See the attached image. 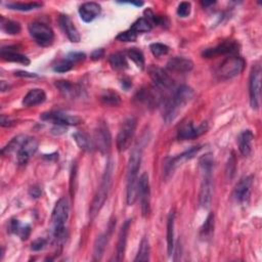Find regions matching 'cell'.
<instances>
[{"mask_svg": "<svg viewBox=\"0 0 262 262\" xmlns=\"http://www.w3.org/2000/svg\"><path fill=\"white\" fill-rule=\"evenodd\" d=\"M245 64L246 62L243 57L231 55L221 62L217 70V75L222 80L234 78L244 71Z\"/></svg>", "mask_w": 262, "mask_h": 262, "instance_id": "cell-5", "label": "cell"}, {"mask_svg": "<svg viewBox=\"0 0 262 262\" xmlns=\"http://www.w3.org/2000/svg\"><path fill=\"white\" fill-rule=\"evenodd\" d=\"M166 68L171 72L187 73L193 69V62L188 58L182 56H175L167 61Z\"/></svg>", "mask_w": 262, "mask_h": 262, "instance_id": "cell-21", "label": "cell"}, {"mask_svg": "<svg viewBox=\"0 0 262 262\" xmlns=\"http://www.w3.org/2000/svg\"><path fill=\"white\" fill-rule=\"evenodd\" d=\"M108 62L112 66V68L114 70H117V71H123V70H126L128 68L126 57L121 52L112 53L108 56Z\"/></svg>", "mask_w": 262, "mask_h": 262, "instance_id": "cell-32", "label": "cell"}, {"mask_svg": "<svg viewBox=\"0 0 262 262\" xmlns=\"http://www.w3.org/2000/svg\"><path fill=\"white\" fill-rule=\"evenodd\" d=\"M74 63L68 59L67 57H64L63 59L59 60L54 67H53V71L54 72H57V73H66V72H69L70 70H72Z\"/></svg>", "mask_w": 262, "mask_h": 262, "instance_id": "cell-42", "label": "cell"}, {"mask_svg": "<svg viewBox=\"0 0 262 262\" xmlns=\"http://www.w3.org/2000/svg\"><path fill=\"white\" fill-rule=\"evenodd\" d=\"M94 145L99 149L101 154H106L111 148L112 137L107 125L104 122L98 123L93 137Z\"/></svg>", "mask_w": 262, "mask_h": 262, "instance_id": "cell-12", "label": "cell"}, {"mask_svg": "<svg viewBox=\"0 0 262 262\" xmlns=\"http://www.w3.org/2000/svg\"><path fill=\"white\" fill-rule=\"evenodd\" d=\"M46 94L44 90L40 88L31 89L24 97L23 99V105L25 106H35L38 104H41L45 101Z\"/></svg>", "mask_w": 262, "mask_h": 262, "instance_id": "cell-26", "label": "cell"}, {"mask_svg": "<svg viewBox=\"0 0 262 262\" xmlns=\"http://www.w3.org/2000/svg\"><path fill=\"white\" fill-rule=\"evenodd\" d=\"M8 230L11 233L17 234L21 241H25L31 233V226L29 224H21L17 219H11L9 221Z\"/></svg>", "mask_w": 262, "mask_h": 262, "instance_id": "cell-28", "label": "cell"}, {"mask_svg": "<svg viewBox=\"0 0 262 262\" xmlns=\"http://www.w3.org/2000/svg\"><path fill=\"white\" fill-rule=\"evenodd\" d=\"M149 255H150V247H149L148 239L146 237H143L140 242L139 249L134 261H148Z\"/></svg>", "mask_w": 262, "mask_h": 262, "instance_id": "cell-35", "label": "cell"}, {"mask_svg": "<svg viewBox=\"0 0 262 262\" xmlns=\"http://www.w3.org/2000/svg\"><path fill=\"white\" fill-rule=\"evenodd\" d=\"M70 207L66 198L59 199L51 214L52 234L55 239H61L64 236V224L69 218Z\"/></svg>", "mask_w": 262, "mask_h": 262, "instance_id": "cell-4", "label": "cell"}, {"mask_svg": "<svg viewBox=\"0 0 262 262\" xmlns=\"http://www.w3.org/2000/svg\"><path fill=\"white\" fill-rule=\"evenodd\" d=\"M174 223H175V211L172 209L167 219V252L171 256L174 251Z\"/></svg>", "mask_w": 262, "mask_h": 262, "instance_id": "cell-29", "label": "cell"}, {"mask_svg": "<svg viewBox=\"0 0 262 262\" xmlns=\"http://www.w3.org/2000/svg\"><path fill=\"white\" fill-rule=\"evenodd\" d=\"M190 10H191L190 3L183 1V2H180L178 7H177V14L180 17H186V16L189 15Z\"/></svg>", "mask_w": 262, "mask_h": 262, "instance_id": "cell-44", "label": "cell"}, {"mask_svg": "<svg viewBox=\"0 0 262 262\" xmlns=\"http://www.w3.org/2000/svg\"><path fill=\"white\" fill-rule=\"evenodd\" d=\"M27 138V136L25 135H17L15 137H13L2 149H1V154L2 155H9L11 152H16L19 148V146L21 145V143L25 141V139Z\"/></svg>", "mask_w": 262, "mask_h": 262, "instance_id": "cell-33", "label": "cell"}, {"mask_svg": "<svg viewBox=\"0 0 262 262\" xmlns=\"http://www.w3.org/2000/svg\"><path fill=\"white\" fill-rule=\"evenodd\" d=\"M136 125L137 120L134 117H129L123 122L116 140L117 148L119 151H124L129 147L135 133Z\"/></svg>", "mask_w": 262, "mask_h": 262, "instance_id": "cell-7", "label": "cell"}, {"mask_svg": "<svg viewBox=\"0 0 262 262\" xmlns=\"http://www.w3.org/2000/svg\"><path fill=\"white\" fill-rule=\"evenodd\" d=\"M142 145L137 143L130 155L127 165V185H126V202L132 206L138 196V170L142 158Z\"/></svg>", "mask_w": 262, "mask_h": 262, "instance_id": "cell-2", "label": "cell"}, {"mask_svg": "<svg viewBox=\"0 0 262 262\" xmlns=\"http://www.w3.org/2000/svg\"><path fill=\"white\" fill-rule=\"evenodd\" d=\"M113 171H114V164L112 160H108L106 162L102 177H101V181H100V185L94 195V199L91 203L90 209H89V215L90 218L93 219L97 213L99 212V210L102 208L105 200L107 199L108 195V191L111 189V185H112V175H113Z\"/></svg>", "mask_w": 262, "mask_h": 262, "instance_id": "cell-3", "label": "cell"}, {"mask_svg": "<svg viewBox=\"0 0 262 262\" xmlns=\"http://www.w3.org/2000/svg\"><path fill=\"white\" fill-rule=\"evenodd\" d=\"M203 179L201 183L200 193H199V203L200 206L204 209H208L212 202V195H213V178H212V172H202Z\"/></svg>", "mask_w": 262, "mask_h": 262, "instance_id": "cell-11", "label": "cell"}, {"mask_svg": "<svg viewBox=\"0 0 262 262\" xmlns=\"http://www.w3.org/2000/svg\"><path fill=\"white\" fill-rule=\"evenodd\" d=\"M29 32L31 37L40 46H49L54 39V33L52 29L41 21H33L29 25Z\"/></svg>", "mask_w": 262, "mask_h": 262, "instance_id": "cell-6", "label": "cell"}, {"mask_svg": "<svg viewBox=\"0 0 262 262\" xmlns=\"http://www.w3.org/2000/svg\"><path fill=\"white\" fill-rule=\"evenodd\" d=\"M29 193H30V195L32 198H39L41 195V193H42V190H41V188L39 186H33V187L30 188Z\"/></svg>", "mask_w": 262, "mask_h": 262, "instance_id": "cell-49", "label": "cell"}, {"mask_svg": "<svg viewBox=\"0 0 262 262\" xmlns=\"http://www.w3.org/2000/svg\"><path fill=\"white\" fill-rule=\"evenodd\" d=\"M66 57H67L68 59H70V60L75 64L76 62H79V61H81V60H84L85 57H86V55H85L84 53H82V52H70Z\"/></svg>", "mask_w": 262, "mask_h": 262, "instance_id": "cell-46", "label": "cell"}, {"mask_svg": "<svg viewBox=\"0 0 262 262\" xmlns=\"http://www.w3.org/2000/svg\"><path fill=\"white\" fill-rule=\"evenodd\" d=\"M200 149H201V145L192 146L189 149L183 151L182 154H180V155H178L174 158L167 159L165 161V164H164V174H165V176L166 177L171 176L178 166H180L185 161L193 158L199 152Z\"/></svg>", "mask_w": 262, "mask_h": 262, "instance_id": "cell-10", "label": "cell"}, {"mask_svg": "<svg viewBox=\"0 0 262 262\" xmlns=\"http://www.w3.org/2000/svg\"><path fill=\"white\" fill-rule=\"evenodd\" d=\"M211 4H214V2H202V5H204V6H208V5H211Z\"/></svg>", "mask_w": 262, "mask_h": 262, "instance_id": "cell-51", "label": "cell"}, {"mask_svg": "<svg viewBox=\"0 0 262 262\" xmlns=\"http://www.w3.org/2000/svg\"><path fill=\"white\" fill-rule=\"evenodd\" d=\"M130 29L132 31H134L136 34L147 33L152 29V25L145 17H140L136 21L133 23V25L131 26Z\"/></svg>", "mask_w": 262, "mask_h": 262, "instance_id": "cell-39", "label": "cell"}, {"mask_svg": "<svg viewBox=\"0 0 262 262\" xmlns=\"http://www.w3.org/2000/svg\"><path fill=\"white\" fill-rule=\"evenodd\" d=\"M239 45L235 41H224L215 47L207 48L202 52V55L206 58H212L218 55L231 54L233 55L238 51Z\"/></svg>", "mask_w": 262, "mask_h": 262, "instance_id": "cell-15", "label": "cell"}, {"mask_svg": "<svg viewBox=\"0 0 262 262\" xmlns=\"http://www.w3.org/2000/svg\"><path fill=\"white\" fill-rule=\"evenodd\" d=\"M39 142L35 137H28L19 146L18 150L16 151L17 163L19 165H25L31 159V157L37 151Z\"/></svg>", "mask_w": 262, "mask_h": 262, "instance_id": "cell-17", "label": "cell"}, {"mask_svg": "<svg viewBox=\"0 0 262 262\" xmlns=\"http://www.w3.org/2000/svg\"><path fill=\"white\" fill-rule=\"evenodd\" d=\"M73 138L76 141L77 145L86 152H92L95 148L93 139L85 132L77 131L73 134Z\"/></svg>", "mask_w": 262, "mask_h": 262, "instance_id": "cell-27", "label": "cell"}, {"mask_svg": "<svg viewBox=\"0 0 262 262\" xmlns=\"http://www.w3.org/2000/svg\"><path fill=\"white\" fill-rule=\"evenodd\" d=\"M149 76L155 83L156 87L160 90H170L173 88L174 83L172 78L161 68L157 66H150L148 68Z\"/></svg>", "mask_w": 262, "mask_h": 262, "instance_id": "cell-14", "label": "cell"}, {"mask_svg": "<svg viewBox=\"0 0 262 262\" xmlns=\"http://www.w3.org/2000/svg\"><path fill=\"white\" fill-rule=\"evenodd\" d=\"M128 57L139 68L140 70L144 69V55L141 50L137 48H130L127 51Z\"/></svg>", "mask_w": 262, "mask_h": 262, "instance_id": "cell-38", "label": "cell"}, {"mask_svg": "<svg viewBox=\"0 0 262 262\" xmlns=\"http://www.w3.org/2000/svg\"><path fill=\"white\" fill-rule=\"evenodd\" d=\"M47 245V239L44 237H38L36 239H34L31 244V249L33 251H40L42 249L45 248V246Z\"/></svg>", "mask_w": 262, "mask_h": 262, "instance_id": "cell-45", "label": "cell"}, {"mask_svg": "<svg viewBox=\"0 0 262 262\" xmlns=\"http://www.w3.org/2000/svg\"><path fill=\"white\" fill-rule=\"evenodd\" d=\"M208 130V123L203 122L200 126L194 127L192 125V122H186L181 125L177 132V138L179 140H187V139H193L202 134H204Z\"/></svg>", "mask_w": 262, "mask_h": 262, "instance_id": "cell-16", "label": "cell"}, {"mask_svg": "<svg viewBox=\"0 0 262 262\" xmlns=\"http://www.w3.org/2000/svg\"><path fill=\"white\" fill-rule=\"evenodd\" d=\"M260 86H261V68L256 66L252 69L249 81L250 103L253 110H258L260 104Z\"/></svg>", "mask_w": 262, "mask_h": 262, "instance_id": "cell-8", "label": "cell"}, {"mask_svg": "<svg viewBox=\"0 0 262 262\" xmlns=\"http://www.w3.org/2000/svg\"><path fill=\"white\" fill-rule=\"evenodd\" d=\"M104 54V50L102 48H99V49H95L92 51V53L90 54V57L91 59L93 60H97V59H100Z\"/></svg>", "mask_w": 262, "mask_h": 262, "instance_id": "cell-47", "label": "cell"}, {"mask_svg": "<svg viewBox=\"0 0 262 262\" xmlns=\"http://www.w3.org/2000/svg\"><path fill=\"white\" fill-rule=\"evenodd\" d=\"M9 9L19 10V11H29L32 9H36L42 6L41 2H9L6 4Z\"/></svg>", "mask_w": 262, "mask_h": 262, "instance_id": "cell-34", "label": "cell"}, {"mask_svg": "<svg viewBox=\"0 0 262 262\" xmlns=\"http://www.w3.org/2000/svg\"><path fill=\"white\" fill-rule=\"evenodd\" d=\"M193 96V90L187 85L179 86L171 96L162 99V112L163 118L166 123L172 122L178 113L190 101Z\"/></svg>", "mask_w": 262, "mask_h": 262, "instance_id": "cell-1", "label": "cell"}, {"mask_svg": "<svg viewBox=\"0 0 262 262\" xmlns=\"http://www.w3.org/2000/svg\"><path fill=\"white\" fill-rule=\"evenodd\" d=\"M131 219L126 220L118 235V242H117V248H116V257L114 258L116 261H122L124 259L125 251H126V245H127V237H128V232H129V227H130Z\"/></svg>", "mask_w": 262, "mask_h": 262, "instance_id": "cell-19", "label": "cell"}, {"mask_svg": "<svg viewBox=\"0 0 262 262\" xmlns=\"http://www.w3.org/2000/svg\"><path fill=\"white\" fill-rule=\"evenodd\" d=\"M253 184V176H246L242 178L234 187L233 198L236 202L244 204L247 203L251 195V188Z\"/></svg>", "mask_w": 262, "mask_h": 262, "instance_id": "cell-18", "label": "cell"}, {"mask_svg": "<svg viewBox=\"0 0 262 262\" xmlns=\"http://www.w3.org/2000/svg\"><path fill=\"white\" fill-rule=\"evenodd\" d=\"M0 124L2 127H10L12 126L14 123L11 119H9L8 117H6L5 115H1V121H0Z\"/></svg>", "mask_w": 262, "mask_h": 262, "instance_id": "cell-48", "label": "cell"}, {"mask_svg": "<svg viewBox=\"0 0 262 262\" xmlns=\"http://www.w3.org/2000/svg\"><path fill=\"white\" fill-rule=\"evenodd\" d=\"M1 29L2 31H4L6 34L9 35H15L18 34L21 30L19 23L14 21V20H10V19H6L3 16H1Z\"/></svg>", "mask_w": 262, "mask_h": 262, "instance_id": "cell-36", "label": "cell"}, {"mask_svg": "<svg viewBox=\"0 0 262 262\" xmlns=\"http://www.w3.org/2000/svg\"><path fill=\"white\" fill-rule=\"evenodd\" d=\"M199 166L202 172H207V171H213V167H214V159L212 154L208 152L206 155H204L203 157H201L200 161H199Z\"/></svg>", "mask_w": 262, "mask_h": 262, "instance_id": "cell-40", "label": "cell"}, {"mask_svg": "<svg viewBox=\"0 0 262 262\" xmlns=\"http://www.w3.org/2000/svg\"><path fill=\"white\" fill-rule=\"evenodd\" d=\"M55 87L59 90V92L64 97H68V98H72V97L77 96V94L79 92V89L74 84H72L71 82L66 81V80L56 81L55 82Z\"/></svg>", "mask_w": 262, "mask_h": 262, "instance_id": "cell-31", "label": "cell"}, {"mask_svg": "<svg viewBox=\"0 0 262 262\" xmlns=\"http://www.w3.org/2000/svg\"><path fill=\"white\" fill-rule=\"evenodd\" d=\"M0 54H1V57L4 59V60H7V61H13V62H18V63H21V64H25V66H29L30 64V59L24 55V54H20L19 52L15 51L12 47H2L1 50H0Z\"/></svg>", "mask_w": 262, "mask_h": 262, "instance_id": "cell-25", "label": "cell"}, {"mask_svg": "<svg viewBox=\"0 0 262 262\" xmlns=\"http://www.w3.org/2000/svg\"><path fill=\"white\" fill-rule=\"evenodd\" d=\"M214 226H215V216L213 213H210L201 227V230H200L201 238L204 241L210 239L214 233Z\"/></svg>", "mask_w": 262, "mask_h": 262, "instance_id": "cell-30", "label": "cell"}, {"mask_svg": "<svg viewBox=\"0 0 262 262\" xmlns=\"http://www.w3.org/2000/svg\"><path fill=\"white\" fill-rule=\"evenodd\" d=\"M138 196L141 205V211L143 216H147L150 211V188L148 175L143 173L138 180Z\"/></svg>", "mask_w": 262, "mask_h": 262, "instance_id": "cell-13", "label": "cell"}, {"mask_svg": "<svg viewBox=\"0 0 262 262\" xmlns=\"http://www.w3.org/2000/svg\"><path fill=\"white\" fill-rule=\"evenodd\" d=\"M116 224V222L114 223L113 221L110 223V226H108V229H106V231L102 234H100L99 236H97L95 243H94V249H93V260H100L103 253H104V250H105V247H106V244L110 239V235H111V231H112V228L114 227V225Z\"/></svg>", "mask_w": 262, "mask_h": 262, "instance_id": "cell-23", "label": "cell"}, {"mask_svg": "<svg viewBox=\"0 0 262 262\" xmlns=\"http://www.w3.org/2000/svg\"><path fill=\"white\" fill-rule=\"evenodd\" d=\"M136 38H137V34L134 31H132L131 29L120 33L116 37V39L121 41V42H133V41L136 40Z\"/></svg>", "mask_w": 262, "mask_h": 262, "instance_id": "cell-43", "label": "cell"}, {"mask_svg": "<svg viewBox=\"0 0 262 262\" xmlns=\"http://www.w3.org/2000/svg\"><path fill=\"white\" fill-rule=\"evenodd\" d=\"M101 11V7L96 2H85L79 7V14L82 20L90 23L96 18Z\"/></svg>", "mask_w": 262, "mask_h": 262, "instance_id": "cell-22", "label": "cell"}, {"mask_svg": "<svg viewBox=\"0 0 262 262\" xmlns=\"http://www.w3.org/2000/svg\"><path fill=\"white\" fill-rule=\"evenodd\" d=\"M58 23H59L61 30L63 31V33L67 35V37L69 38V40L71 42L76 43V42L80 41V39H81L80 34L69 15L60 14L58 17Z\"/></svg>", "mask_w": 262, "mask_h": 262, "instance_id": "cell-20", "label": "cell"}, {"mask_svg": "<svg viewBox=\"0 0 262 262\" xmlns=\"http://www.w3.org/2000/svg\"><path fill=\"white\" fill-rule=\"evenodd\" d=\"M14 75L17 76V77H28V78H35V77H37V75L34 74V73L32 74V73L24 72V71H17V72L14 73Z\"/></svg>", "mask_w": 262, "mask_h": 262, "instance_id": "cell-50", "label": "cell"}, {"mask_svg": "<svg viewBox=\"0 0 262 262\" xmlns=\"http://www.w3.org/2000/svg\"><path fill=\"white\" fill-rule=\"evenodd\" d=\"M254 139V134L251 130H244L239 133L237 137V144L241 154L245 157L250 156L252 151V142Z\"/></svg>", "mask_w": 262, "mask_h": 262, "instance_id": "cell-24", "label": "cell"}, {"mask_svg": "<svg viewBox=\"0 0 262 262\" xmlns=\"http://www.w3.org/2000/svg\"><path fill=\"white\" fill-rule=\"evenodd\" d=\"M149 49H150L151 53L154 54V56H156V57H160L169 52V46H167L163 43H159V42L150 44Z\"/></svg>", "mask_w": 262, "mask_h": 262, "instance_id": "cell-41", "label": "cell"}, {"mask_svg": "<svg viewBox=\"0 0 262 262\" xmlns=\"http://www.w3.org/2000/svg\"><path fill=\"white\" fill-rule=\"evenodd\" d=\"M100 99H101V101H102L104 104H106V105H112V106H116V105H118V104L121 102L120 95H119L117 92H115V91H113V90H111V89L105 90V91L101 94Z\"/></svg>", "mask_w": 262, "mask_h": 262, "instance_id": "cell-37", "label": "cell"}, {"mask_svg": "<svg viewBox=\"0 0 262 262\" xmlns=\"http://www.w3.org/2000/svg\"><path fill=\"white\" fill-rule=\"evenodd\" d=\"M40 118L43 121L51 122L59 126H76L83 122V120L78 116H72L62 112H47L43 113Z\"/></svg>", "mask_w": 262, "mask_h": 262, "instance_id": "cell-9", "label": "cell"}]
</instances>
